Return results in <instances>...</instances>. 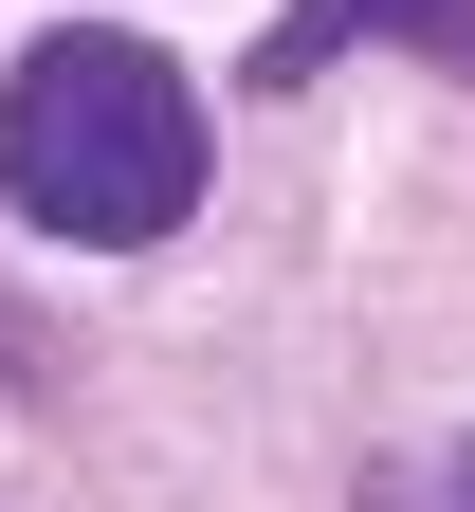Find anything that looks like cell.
<instances>
[{
    "instance_id": "6da1fadb",
    "label": "cell",
    "mask_w": 475,
    "mask_h": 512,
    "mask_svg": "<svg viewBox=\"0 0 475 512\" xmlns=\"http://www.w3.org/2000/svg\"><path fill=\"white\" fill-rule=\"evenodd\" d=\"M201 92L183 55L110 37V19H55L0 55V202H19L55 256H147L201 220Z\"/></svg>"
},
{
    "instance_id": "3957f363",
    "label": "cell",
    "mask_w": 475,
    "mask_h": 512,
    "mask_svg": "<svg viewBox=\"0 0 475 512\" xmlns=\"http://www.w3.org/2000/svg\"><path fill=\"white\" fill-rule=\"evenodd\" d=\"M366 512H475V439H439V458H402V476H366Z\"/></svg>"
},
{
    "instance_id": "7a4b0ae2",
    "label": "cell",
    "mask_w": 475,
    "mask_h": 512,
    "mask_svg": "<svg viewBox=\"0 0 475 512\" xmlns=\"http://www.w3.org/2000/svg\"><path fill=\"white\" fill-rule=\"evenodd\" d=\"M329 55H439V74L475 92V0H293V19L256 37V92L329 74Z\"/></svg>"
}]
</instances>
